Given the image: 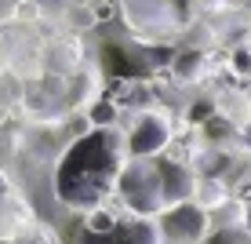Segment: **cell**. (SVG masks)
<instances>
[{
	"label": "cell",
	"mask_w": 251,
	"mask_h": 244,
	"mask_svg": "<svg viewBox=\"0 0 251 244\" xmlns=\"http://www.w3.org/2000/svg\"><path fill=\"white\" fill-rule=\"evenodd\" d=\"M175 138V124L164 109H142L127 132V153L131 157H160Z\"/></svg>",
	"instance_id": "8992f818"
},
{
	"label": "cell",
	"mask_w": 251,
	"mask_h": 244,
	"mask_svg": "<svg viewBox=\"0 0 251 244\" xmlns=\"http://www.w3.org/2000/svg\"><path fill=\"white\" fill-rule=\"evenodd\" d=\"M120 11L142 37H171L197 19V0H120Z\"/></svg>",
	"instance_id": "277c9868"
},
{
	"label": "cell",
	"mask_w": 251,
	"mask_h": 244,
	"mask_svg": "<svg viewBox=\"0 0 251 244\" xmlns=\"http://www.w3.org/2000/svg\"><path fill=\"white\" fill-rule=\"evenodd\" d=\"M19 244H40L37 237H25V241H19Z\"/></svg>",
	"instance_id": "7c38bea8"
},
{
	"label": "cell",
	"mask_w": 251,
	"mask_h": 244,
	"mask_svg": "<svg viewBox=\"0 0 251 244\" xmlns=\"http://www.w3.org/2000/svg\"><path fill=\"white\" fill-rule=\"evenodd\" d=\"M76 244H164L160 222L150 215H109L106 204L91 208L88 219H84Z\"/></svg>",
	"instance_id": "3957f363"
},
{
	"label": "cell",
	"mask_w": 251,
	"mask_h": 244,
	"mask_svg": "<svg viewBox=\"0 0 251 244\" xmlns=\"http://www.w3.org/2000/svg\"><path fill=\"white\" fill-rule=\"evenodd\" d=\"M117 197L131 215H150L160 219L168 212V197H164V164L157 157H131L120 171Z\"/></svg>",
	"instance_id": "7a4b0ae2"
},
{
	"label": "cell",
	"mask_w": 251,
	"mask_h": 244,
	"mask_svg": "<svg viewBox=\"0 0 251 244\" xmlns=\"http://www.w3.org/2000/svg\"><path fill=\"white\" fill-rule=\"evenodd\" d=\"M157 222H160L164 241H171V244H201L207 233L215 230L211 208H204L201 200H186V204L168 208Z\"/></svg>",
	"instance_id": "5b68a950"
},
{
	"label": "cell",
	"mask_w": 251,
	"mask_h": 244,
	"mask_svg": "<svg viewBox=\"0 0 251 244\" xmlns=\"http://www.w3.org/2000/svg\"><path fill=\"white\" fill-rule=\"evenodd\" d=\"M175 73L182 77V81H197V77L204 73V55H197V51H189V55L175 58Z\"/></svg>",
	"instance_id": "ba28073f"
},
{
	"label": "cell",
	"mask_w": 251,
	"mask_h": 244,
	"mask_svg": "<svg viewBox=\"0 0 251 244\" xmlns=\"http://www.w3.org/2000/svg\"><path fill=\"white\" fill-rule=\"evenodd\" d=\"M244 138H248V142H251V120H248V124H244Z\"/></svg>",
	"instance_id": "8fae6325"
},
{
	"label": "cell",
	"mask_w": 251,
	"mask_h": 244,
	"mask_svg": "<svg viewBox=\"0 0 251 244\" xmlns=\"http://www.w3.org/2000/svg\"><path fill=\"white\" fill-rule=\"evenodd\" d=\"M127 161V135H120L117 128H95L62 153L55 168V197L69 208L91 212L117 193Z\"/></svg>",
	"instance_id": "6da1fadb"
},
{
	"label": "cell",
	"mask_w": 251,
	"mask_h": 244,
	"mask_svg": "<svg viewBox=\"0 0 251 244\" xmlns=\"http://www.w3.org/2000/svg\"><path fill=\"white\" fill-rule=\"evenodd\" d=\"M201 244H251V230H244V226H219Z\"/></svg>",
	"instance_id": "52a82bcc"
},
{
	"label": "cell",
	"mask_w": 251,
	"mask_h": 244,
	"mask_svg": "<svg viewBox=\"0 0 251 244\" xmlns=\"http://www.w3.org/2000/svg\"><path fill=\"white\" fill-rule=\"evenodd\" d=\"M44 7H76V4H91V0H40Z\"/></svg>",
	"instance_id": "9c48e42d"
},
{
	"label": "cell",
	"mask_w": 251,
	"mask_h": 244,
	"mask_svg": "<svg viewBox=\"0 0 251 244\" xmlns=\"http://www.w3.org/2000/svg\"><path fill=\"white\" fill-rule=\"evenodd\" d=\"M244 230H251V204H248V212H244Z\"/></svg>",
	"instance_id": "30bf717a"
}]
</instances>
